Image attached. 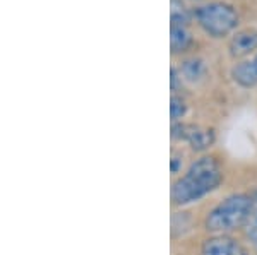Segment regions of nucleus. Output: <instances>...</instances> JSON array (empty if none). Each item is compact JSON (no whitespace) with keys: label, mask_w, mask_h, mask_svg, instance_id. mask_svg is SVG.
<instances>
[{"label":"nucleus","mask_w":257,"mask_h":255,"mask_svg":"<svg viewBox=\"0 0 257 255\" xmlns=\"http://www.w3.org/2000/svg\"><path fill=\"white\" fill-rule=\"evenodd\" d=\"M223 182L225 170L221 159H218L214 154H201L189 164L184 173L173 180L170 190L172 205L185 207L196 204L218 190Z\"/></svg>","instance_id":"obj_1"},{"label":"nucleus","mask_w":257,"mask_h":255,"mask_svg":"<svg viewBox=\"0 0 257 255\" xmlns=\"http://www.w3.org/2000/svg\"><path fill=\"white\" fill-rule=\"evenodd\" d=\"M254 195L248 192H233L208 209L202 219V228L208 235H231L243 229L250 216Z\"/></svg>","instance_id":"obj_2"},{"label":"nucleus","mask_w":257,"mask_h":255,"mask_svg":"<svg viewBox=\"0 0 257 255\" xmlns=\"http://www.w3.org/2000/svg\"><path fill=\"white\" fill-rule=\"evenodd\" d=\"M199 28L211 38L221 40L231 35L238 26V14L233 6L226 2H209L194 11Z\"/></svg>","instance_id":"obj_3"},{"label":"nucleus","mask_w":257,"mask_h":255,"mask_svg":"<svg viewBox=\"0 0 257 255\" xmlns=\"http://www.w3.org/2000/svg\"><path fill=\"white\" fill-rule=\"evenodd\" d=\"M172 139L173 141L185 142L194 153L208 154L206 151H209L214 146V142H216V132L211 127L177 122L172 125Z\"/></svg>","instance_id":"obj_4"},{"label":"nucleus","mask_w":257,"mask_h":255,"mask_svg":"<svg viewBox=\"0 0 257 255\" xmlns=\"http://www.w3.org/2000/svg\"><path fill=\"white\" fill-rule=\"evenodd\" d=\"M199 255H248V250L231 235H209L202 240Z\"/></svg>","instance_id":"obj_5"},{"label":"nucleus","mask_w":257,"mask_h":255,"mask_svg":"<svg viewBox=\"0 0 257 255\" xmlns=\"http://www.w3.org/2000/svg\"><path fill=\"white\" fill-rule=\"evenodd\" d=\"M230 77L237 86L243 89H252L257 86V52L237 62L231 67Z\"/></svg>","instance_id":"obj_6"},{"label":"nucleus","mask_w":257,"mask_h":255,"mask_svg":"<svg viewBox=\"0 0 257 255\" xmlns=\"http://www.w3.org/2000/svg\"><path fill=\"white\" fill-rule=\"evenodd\" d=\"M228 50L233 59H242L257 52V30H242L235 33L228 45Z\"/></svg>","instance_id":"obj_7"},{"label":"nucleus","mask_w":257,"mask_h":255,"mask_svg":"<svg viewBox=\"0 0 257 255\" xmlns=\"http://www.w3.org/2000/svg\"><path fill=\"white\" fill-rule=\"evenodd\" d=\"M192 35H190L187 26H170V45H172V53H184L192 47Z\"/></svg>","instance_id":"obj_8"},{"label":"nucleus","mask_w":257,"mask_h":255,"mask_svg":"<svg viewBox=\"0 0 257 255\" xmlns=\"http://www.w3.org/2000/svg\"><path fill=\"white\" fill-rule=\"evenodd\" d=\"M254 205H252L250 216H248L245 226H243V235L252 245V248L257 252V192H254Z\"/></svg>","instance_id":"obj_9"},{"label":"nucleus","mask_w":257,"mask_h":255,"mask_svg":"<svg viewBox=\"0 0 257 255\" xmlns=\"http://www.w3.org/2000/svg\"><path fill=\"white\" fill-rule=\"evenodd\" d=\"M170 19H172V26H189L190 12L187 7L184 6L182 0H172Z\"/></svg>","instance_id":"obj_10"},{"label":"nucleus","mask_w":257,"mask_h":255,"mask_svg":"<svg viewBox=\"0 0 257 255\" xmlns=\"http://www.w3.org/2000/svg\"><path fill=\"white\" fill-rule=\"evenodd\" d=\"M170 113H172L173 123L182 122V118H184L185 113H187V103H185L184 98L173 94V96H172V106H170Z\"/></svg>","instance_id":"obj_11"},{"label":"nucleus","mask_w":257,"mask_h":255,"mask_svg":"<svg viewBox=\"0 0 257 255\" xmlns=\"http://www.w3.org/2000/svg\"><path fill=\"white\" fill-rule=\"evenodd\" d=\"M204 72V67H202V62L201 60H189L184 64V71H180V74H184L185 79L190 81H196L199 77L202 76Z\"/></svg>","instance_id":"obj_12"}]
</instances>
